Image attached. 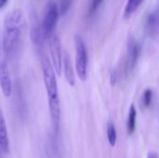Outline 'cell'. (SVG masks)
Returning a JSON list of instances; mask_svg holds the SVG:
<instances>
[{
    "instance_id": "8",
    "label": "cell",
    "mask_w": 159,
    "mask_h": 158,
    "mask_svg": "<svg viewBox=\"0 0 159 158\" xmlns=\"http://www.w3.org/2000/svg\"><path fill=\"white\" fill-rule=\"evenodd\" d=\"M0 150L4 154L9 153V138L3 110L0 104Z\"/></svg>"
},
{
    "instance_id": "9",
    "label": "cell",
    "mask_w": 159,
    "mask_h": 158,
    "mask_svg": "<svg viewBox=\"0 0 159 158\" xmlns=\"http://www.w3.org/2000/svg\"><path fill=\"white\" fill-rule=\"evenodd\" d=\"M62 65H63V72H64V76L67 81V83L71 86L74 87L75 84V76L74 73V68L73 64L70 59V56L68 52H64L62 56Z\"/></svg>"
},
{
    "instance_id": "17",
    "label": "cell",
    "mask_w": 159,
    "mask_h": 158,
    "mask_svg": "<svg viewBox=\"0 0 159 158\" xmlns=\"http://www.w3.org/2000/svg\"><path fill=\"white\" fill-rule=\"evenodd\" d=\"M147 158H159V156H157V153H155V152H150V153L148 154Z\"/></svg>"
},
{
    "instance_id": "6",
    "label": "cell",
    "mask_w": 159,
    "mask_h": 158,
    "mask_svg": "<svg viewBox=\"0 0 159 158\" xmlns=\"http://www.w3.org/2000/svg\"><path fill=\"white\" fill-rule=\"evenodd\" d=\"M0 87L2 93L5 97L8 98L12 93V82L8 70L7 63L6 61L0 62Z\"/></svg>"
},
{
    "instance_id": "19",
    "label": "cell",
    "mask_w": 159,
    "mask_h": 158,
    "mask_svg": "<svg viewBox=\"0 0 159 158\" xmlns=\"http://www.w3.org/2000/svg\"><path fill=\"white\" fill-rule=\"evenodd\" d=\"M7 3V0H0V8L5 7Z\"/></svg>"
},
{
    "instance_id": "13",
    "label": "cell",
    "mask_w": 159,
    "mask_h": 158,
    "mask_svg": "<svg viewBox=\"0 0 159 158\" xmlns=\"http://www.w3.org/2000/svg\"><path fill=\"white\" fill-rule=\"evenodd\" d=\"M148 29L149 32L152 34L154 32H157V30L158 29L159 27V20L158 18L157 17V15H151L148 19Z\"/></svg>"
},
{
    "instance_id": "11",
    "label": "cell",
    "mask_w": 159,
    "mask_h": 158,
    "mask_svg": "<svg viewBox=\"0 0 159 158\" xmlns=\"http://www.w3.org/2000/svg\"><path fill=\"white\" fill-rule=\"evenodd\" d=\"M144 0H128L125 11H124V17L126 19H129L132 16V14L140 7V6L143 3Z\"/></svg>"
},
{
    "instance_id": "1",
    "label": "cell",
    "mask_w": 159,
    "mask_h": 158,
    "mask_svg": "<svg viewBox=\"0 0 159 158\" xmlns=\"http://www.w3.org/2000/svg\"><path fill=\"white\" fill-rule=\"evenodd\" d=\"M41 69H42L43 80L48 95V108H49L51 121L55 130L57 131L59 128L60 118H61V105H60L58 84L56 78L57 74L49 59L46 55H43L41 58Z\"/></svg>"
},
{
    "instance_id": "12",
    "label": "cell",
    "mask_w": 159,
    "mask_h": 158,
    "mask_svg": "<svg viewBox=\"0 0 159 158\" xmlns=\"http://www.w3.org/2000/svg\"><path fill=\"white\" fill-rule=\"evenodd\" d=\"M107 138H108V142H109L110 145L112 147H115L116 144L117 135H116V127H115L114 123H112V122H110L107 126Z\"/></svg>"
},
{
    "instance_id": "15",
    "label": "cell",
    "mask_w": 159,
    "mask_h": 158,
    "mask_svg": "<svg viewBox=\"0 0 159 158\" xmlns=\"http://www.w3.org/2000/svg\"><path fill=\"white\" fill-rule=\"evenodd\" d=\"M152 99H153V91L150 88L145 89L143 92V105L145 108L149 107L151 105Z\"/></svg>"
},
{
    "instance_id": "14",
    "label": "cell",
    "mask_w": 159,
    "mask_h": 158,
    "mask_svg": "<svg viewBox=\"0 0 159 158\" xmlns=\"http://www.w3.org/2000/svg\"><path fill=\"white\" fill-rule=\"evenodd\" d=\"M74 0H60V7H59V11L61 15H65L68 10L70 9Z\"/></svg>"
},
{
    "instance_id": "3",
    "label": "cell",
    "mask_w": 159,
    "mask_h": 158,
    "mask_svg": "<svg viewBox=\"0 0 159 158\" xmlns=\"http://www.w3.org/2000/svg\"><path fill=\"white\" fill-rule=\"evenodd\" d=\"M59 15L60 11L56 2H54L53 0L48 1L46 6V10L41 25L43 37H45L46 39H49L54 34Z\"/></svg>"
},
{
    "instance_id": "18",
    "label": "cell",
    "mask_w": 159,
    "mask_h": 158,
    "mask_svg": "<svg viewBox=\"0 0 159 158\" xmlns=\"http://www.w3.org/2000/svg\"><path fill=\"white\" fill-rule=\"evenodd\" d=\"M116 73H113L111 74V83H112V85L116 84Z\"/></svg>"
},
{
    "instance_id": "10",
    "label": "cell",
    "mask_w": 159,
    "mask_h": 158,
    "mask_svg": "<svg viewBox=\"0 0 159 158\" xmlns=\"http://www.w3.org/2000/svg\"><path fill=\"white\" fill-rule=\"evenodd\" d=\"M136 118H137V111L135 109L134 104H131L129 112L128 121H127V131L129 135H132L136 129Z\"/></svg>"
},
{
    "instance_id": "16",
    "label": "cell",
    "mask_w": 159,
    "mask_h": 158,
    "mask_svg": "<svg viewBox=\"0 0 159 158\" xmlns=\"http://www.w3.org/2000/svg\"><path fill=\"white\" fill-rule=\"evenodd\" d=\"M103 0H92V5H91V9L92 10H96L98 8V7L102 4Z\"/></svg>"
},
{
    "instance_id": "2",
    "label": "cell",
    "mask_w": 159,
    "mask_h": 158,
    "mask_svg": "<svg viewBox=\"0 0 159 158\" xmlns=\"http://www.w3.org/2000/svg\"><path fill=\"white\" fill-rule=\"evenodd\" d=\"M24 16L21 9L14 8L6 15L3 24L2 39L5 53H10L18 45L24 30Z\"/></svg>"
},
{
    "instance_id": "4",
    "label": "cell",
    "mask_w": 159,
    "mask_h": 158,
    "mask_svg": "<svg viewBox=\"0 0 159 158\" xmlns=\"http://www.w3.org/2000/svg\"><path fill=\"white\" fill-rule=\"evenodd\" d=\"M75 70L81 81H86L88 76V52L86 45L80 35H75Z\"/></svg>"
},
{
    "instance_id": "5",
    "label": "cell",
    "mask_w": 159,
    "mask_h": 158,
    "mask_svg": "<svg viewBox=\"0 0 159 158\" xmlns=\"http://www.w3.org/2000/svg\"><path fill=\"white\" fill-rule=\"evenodd\" d=\"M49 51L51 56L52 65L57 75L61 74L62 71V49L61 39L58 35L53 34L49 39Z\"/></svg>"
},
{
    "instance_id": "7",
    "label": "cell",
    "mask_w": 159,
    "mask_h": 158,
    "mask_svg": "<svg viewBox=\"0 0 159 158\" xmlns=\"http://www.w3.org/2000/svg\"><path fill=\"white\" fill-rule=\"evenodd\" d=\"M128 69L129 70H133L137 64L140 53H141V48L138 43L136 42L135 38L133 36H129L128 40Z\"/></svg>"
}]
</instances>
